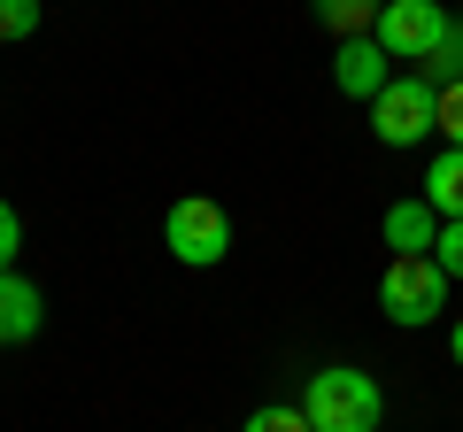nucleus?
Wrapping results in <instances>:
<instances>
[{
  "label": "nucleus",
  "mask_w": 463,
  "mask_h": 432,
  "mask_svg": "<svg viewBox=\"0 0 463 432\" xmlns=\"http://www.w3.org/2000/svg\"><path fill=\"white\" fill-rule=\"evenodd\" d=\"M301 409H309L317 432H379V417H386V386L371 379V371L325 363V371H309V394H301Z\"/></svg>",
  "instance_id": "f257e3e1"
},
{
  "label": "nucleus",
  "mask_w": 463,
  "mask_h": 432,
  "mask_svg": "<svg viewBox=\"0 0 463 432\" xmlns=\"http://www.w3.org/2000/svg\"><path fill=\"white\" fill-rule=\"evenodd\" d=\"M448 270L432 263V255H394L386 263V278H379V309L394 316L402 333H417V324H432V316L448 309Z\"/></svg>",
  "instance_id": "f03ea898"
},
{
  "label": "nucleus",
  "mask_w": 463,
  "mask_h": 432,
  "mask_svg": "<svg viewBox=\"0 0 463 432\" xmlns=\"http://www.w3.org/2000/svg\"><path fill=\"white\" fill-rule=\"evenodd\" d=\"M163 248L178 255L185 270H216L232 255V216L216 209L209 193H185V201H170V216H163Z\"/></svg>",
  "instance_id": "7ed1b4c3"
},
{
  "label": "nucleus",
  "mask_w": 463,
  "mask_h": 432,
  "mask_svg": "<svg viewBox=\"0 0 463 432\" xmlns=\"http://www.w3.org/2000/svg\"><path fill=\"white\" fill-rule=\"evenodd\" d=\"M371 132H379V147H425V139L440 132V85L394 78L371 100Z\"/></svg>",
  "instance_id": "20e7f679"
},
{
  "label": "nucleus",
  "mask_w": 463,
  "mask_h": 432,
  "mask_svg": "<svg viewBox=\"0 0 463 432\" xmlns=\"http://www.w3.org/2000/svg\"><path fill=\"white\" fill-rule=\"evenodd\" d=\"M448 32H456V16H448L440 0H386L379 23H371V39H379L394 62H432V54L448 47Z\"/></svg>",
  "instance_id": "39448f33"
},
{
  "label": "nucleus",
  "mask_w": 463,
  "mask_h": 432,
  "mask_svg": "<svg viewBox=\"0 0 463 432\" xmlns=\"http://www.w3.org/2000/svg\"><path fill=\"white\" fill-rule=\"evenodd\" d=\"M386 62H394V54H386L379 39L364 32V39H340V54H332V78H340L347 100H364V108H371V100L394 85V78H386Z\"/></svg>",
  "instance_id": "423d86ee"
},
{
  "label": "nucleus",
  "mask_w": 463,
  "mask_h": 432,
  "mask_svg": "<svg viewBox=\"0 0 463 432\" xmlns=\"http://www.w3.org/2000/svg\"><path fill=\"white\" fill-rule=\"evenodd\" d=\"M39 324H47V301H39V286L24 278V270H0V348H24V340H39Z\"/></svg>",
  "instance_id": "0eeeda50"
},
{
  "label": "nucleus",
  "mask_w": 463,
  "mask_h": 432,
  "mask_svg": "<svg viewBox=\"0 0 463 432\" xmlns=\"http://www.w3.org/2000/svg\"><path fill=\"white\" fill-rule=\"evenodd\" d=\"M386 248L394 255H432L440 248V209H432L425 193L394 201V209H386Z\"/></svg>",
  "instance_id": "6e6552de"
},
{
  "label": "nucleus",
  "mask_w": 463,
  "mask_h": 432,
  "mask_svg": "<svg viewBox=\"0 0 463 432\" xmlns=\"http://www.w3.org/2000/svg\"><path fill=\"white\" fill-rule=\"evenodd\" d=\"M417 193L440 209V224H456V216H463V147H440V155H432V163H425V185H417Z\"/></svg>",
  "instance_id": "1a4fd4ad"
},
{
  "label": "nucleus",
  "mask_w": 463,
  "mask_h": 432,
  "mask_svg": "<svg viewBox=\"0 0 463 432\" xmlns=\"http://www.w3.org/2000/svg\"><path fill=\"white\" fill-rule=\"evenodd\" d=\"M309 8H317V23H325L332 39H364L371 23H379L386 0H309Z\"/></svg>",
  "instance_id": "9d476101"
},
{
  "label": "nucleus",
  "mask_w": 463,
  "mask_h": 432,
  "mask_svg": "<svg viewBox=\"0 0 463 432\" xmlns=\"http://www.w3.org/2000/svg\"><path fill=\"white\" fill-rule=\"evenodd\" d=\"M240 432H317V425H309V409H301V401H263Z\"/></svg>",
  "instance_id": "9b49d317"
},
{
  "label": "nucleus",
  "mask_w": 463,
  "mask_h": 432,
  "mask_svg": "<svg viewBox=\"0 0 463 432\" xmlns=\"http://www.w3.org/2000/svg\"><path fill=\"white\" fill-rule=\"evenodd\" d=\"M417 78H425V85H456V78H463V23H456V32H448V47L432 54V62L417 70Z\"/></svg>",
  "instance_id": "f8f14e48"
},
{
  "label": "nucleus",
  "mask_w": 463,
  "mask_h": 432,
  "mask_svg": "<svg viewBox=\"0 0 463 432\" xmlns=\"http://www.w3.org/2000/svg\"><path fill=\"white\" fill-rule=\"evenodd\" d=\"M39 32V0H0V39L16 47V39Z\"/></svg>",
  "instance_id": "ddd939ff"
},
{
  "label": "nucleus",
  "mask_w": 463,
  "mask_h": 432,
  "mask_svg": "<svg viewBox=\"0 0 463 432\" xmlns=\"http://www.w3.org/2000/svg\"><path fill=\"white\" fill-rule=\"evenodd\" d=\"M432 263H440L448 278L463 286V216H456V224H440V248H432Z\"/></svg>",
  "instance_id": "4468645a"
},
{
  "label": "nucleus",
  "mask_w": 463,
  "mask_h": 432,
  "mask_svg": "<svg viewBox=\"0 0 463 432\" xmlns=\"http://www.w3.org/2000/svg\"><path fill=\"white\" fill-rule=\"evenodd\" d=\"M440 132H448V147H463V78L440 85Z\"/></svg>",
  "instance_id": "2eb2a0df"
},
{
  "label": "nucleus",
  "mask_w": 463,
  "mask_h": 432,
  "mask_svg": "<svg viewBox=\"0 0 463 432\" xmlns=\"http://www.w3.org/2000/svg\"><path fill=\"white\" fill-rule=\"evenodd\" d=\"M16 248H24V224H16V209L0 201V270H16Z\"/></svg>",
  "instance_id": "dca6fc26"
},
{
  "label": "nucleus",
  "mask_w": 463,
  "mask_h": 432,
  "mask_svg": "<svg viewBox=\"0 0 463 432\" xmlns=\"http://www.w3.org/2000/svg\"><path fill=\"white\" fill-rule=\"evenodd\" d=\"M448 348H456V371H463V316H456V333H448Z\"/></svg>",
  "instance_id": "f3484780"
}]
</instances>
